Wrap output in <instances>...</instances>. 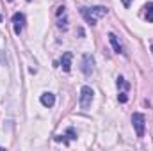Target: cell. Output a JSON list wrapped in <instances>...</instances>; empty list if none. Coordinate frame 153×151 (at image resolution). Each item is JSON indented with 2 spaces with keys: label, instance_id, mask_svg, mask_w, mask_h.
<instances>
[{
  "label": "cell",
  "instance_id": "obj_3",
  "mask_svg": "<svg viewBox=\"0 0 153 151\" xmlns=\"http://www.w3.org/2000/svg\"><path fill=\"white\" fill-rule=\"evenodd\" d=\"M93 98H94V91L89 85H84L80 89V107L84 110H87L91 107V103H93Z\"/></svg>",
  "mask_w": 153,
  "mask_h": 151
},
{
  "label": "cell",
  "instance_id": "obj_12",
  "mask_svg": "<svg viewBox=\"0 0 153 151\" xmlns=\"http://www.w3.org/2000/svg\"><path fill=\"white\" fill-rule=\"evenodd\" d=\"M68 135H70V139H76V133H75V130L73 128H68V132H66Z\"/></svg>",
  "mask_w": 153,
  "mask_h": 151
},
{
  "label": "cell",
  "instance_id": "obj_14",
  "mask_svg": "<svg viewBox=\"0 0 153 151\" xmlns=\"http://www.w3.org/2000/svg\"><path fill=\"white\" fill-rule=\"evenodd\" d=\"M29 2H30V0H29Z\"/></svg>",
  "mask_w": 153,
  "mask_h": 151
},
{
  "label": "cell",
  "instance_id": "obj_5",
  "mask_svg": "<svg viewBox=\"0 0 153 151\" xmlns=\"http://www.w3.org/2000/svg\"><path fill=\"white\" fill-rule=\"evenodd\" d=\"M13 23H14V34L20 36L22 30H23V25H25V14L23 13H14L13 14Z\"/></svg>",
  "mask_w": 153,
  "mask_h": 151
},
{
  "label": "cell",
  "instance_id": "obj_1",
  "mask_svg": "<svg viewBox=\"0 0 153 151\" xmlns=\"http://www.w3.org/2000/svg\"><path fill=\"white\" fill-rule=\"evenodd\" d=\"M107 13H109V9H107V7H103V5H94V7H82V9H80V14L84 16V20H85L89 25H96L98 18L105 16Z\"/></svg>",
  "mask_w": 153,
  "mask_h": 151
},
{
  "label": "cell",
  "instance_id": "obj_6",
  "mask_svg": "<svg viewBox=\"0 0 153 151\" xmlns=\"http://www.w3.org/2000/svg\"><path fill=\"white\" fill-rule=\"evenodd\" d=\"M71 61H73V53L71 52H64L62 57H61V68H62V71H66V73L71 71Z\"/></svg>",
  "mask_w": 153,
  "mask_h": 151
},
{
  "label": "cell",
  "instance_id": "obj_4",
  "mask_svg": "<svg viewBox=\"0 0 153 151\" xmlns=\"http://www.w3.org/2000/svg\"><path fill=\"white\" fill-rule=\"evenodd\" d=\"M82 73L85 76H91L94 73V57L89 53H85L82 57Z\"/></svg>",
  "mask_w": 153,
  "mask_h": 151
},
{
  "label": "cell",
  "instance_id": "obj_13",
  "mask_svg": "<svg viewBox=\"0 0 153 151\" xmlns=\"http://www.w3.org/2000/svg\"><path fill=\"white\" fill-rule=\"evenodd\" d=\"M121 2H123L125 7H130V4H132V0H121Z\"/></svg>",
  "mask_w": 153,
  "mask_h": 151
},
{
  "label": "cell",
  "instance_id": "obj_10",
  "mask_svg": "<svg viewBox=\"0 0 153 151\" xmlns=\"http://www.w3.org/2000/svg\"><path fill=\"white\" fill-rule=\"evenodd\" d=\"M117 87H121L123 91H126V89L130 87V84H128V82H125V78H123V76H117Z\"/></svg>",
  "mask_w": 153,
  "mask_h": 151
},
{
  "label": "cell",
  "instance_id": "obj_9",
  "mask_svg": "<svg viewBox=\"0 0 153 151\" xmlns=\"http://www.w3.org/2000/svg\"><path fill=\"white\" fill-rule=\"evenodd\" d=\"M144 9H146V20L153 23V2H148L146 5H144Z\"/></svg>",
  "mask_w": 153,
  "mask_h": 151
},
{
  "label": "cell",
  "instance_id": "obj_8",
  "mask_svg": "<svg viewBox=\"0 0 153 151\" xmlns=\"http://www.w3.org/2000/svg\"><path fill=\"white\" fill-rule=\"evenodd\" d=\"M39 101H41V105L43 107H53V103H55V96L52 94V93H43L41 94V98H39Z\"/></svg>",
  "mask_w": 153,
  "mask_h": 151
},
{
  "label": "cell",
  "instance_id": "obj_11",
  "mask_svg": "<svg viewBox=\"0 0 153 151\" xmlns=\"http://www.w3.org/2000/svg\"><path fill=\"white\" fill-rule=\"evenodd\" d=\"M117 100H119L121 103H126V101H128V96H126V93H125V91H121V93H119V96H117Z\"/></svg>",
  "mask_w": 153,
  "mask_h": 151
},
{
  "label": "cell",
  "instance_id": "obj_2",
  "mask_svg": "<svg viewBox=\"0 0 153 151\" xmlns=\"http://www.w3.org/2000/svg\"><path fill=\"white\" fill-rule=\"evenodd\" d=\"M132 124H134V130H135L137 137H144V128H146V117H144V114L134 112V115H132Z\"/></svg>",
  "mask_w": 153,
  "mask_h": 151
},
{
  "label": "cell",
  "instance_id": "obj_7",
  "mask_svg": "<svg viewBox=\"0 0 153 151\" xmlns=\"http://www.w3.org/2000/svg\"><path fill=\"white\" fill-rule=\"evenodd\" d=\"M109 41H111V44H112V48H114L116 53H121V55H126V52H125V48H123V44L119 43V39H117V36H116L114 32H109Z\"/></svg>",
  "mask_w": 153,
  "mask_h": 151
}]
</instances>
